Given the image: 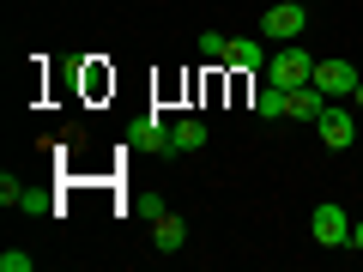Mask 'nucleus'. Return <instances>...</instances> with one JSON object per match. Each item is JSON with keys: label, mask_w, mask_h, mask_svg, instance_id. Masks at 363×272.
<instances>
[{"label": "nucleus", "mask_w": 363, "mask_h": 272, "mask_svg": "<svg viewBox=\"0 0 363 272\" xmlns=\"http://www.w3.org/2000/svg\"><path fill=\"white\" fill-rule=\"evenodd\" d=\"M224 67H267V55H260V42H242V37H230V55H224Z\"/></svg>", "instance_id": "1a4fd4ad"}, {"label": "nucleus", "mask_w": 363, "mask_h": 272, "mask_svg": "<svg viewBox=\"0 0 363 272\" xmlns=\"http://www.w3.org/2000/svg\"><path fill=\"white\" fill-rule=\"evenodd\" d=\"M351 248H357V254H363V224H351Z\"/></svg>", "instance_id": "4468645a"}, {"label": "nucleus", "mask_w": 363, "mask_h": 272, "mask_svg": "<svg viewBox=\"0 0 363 272\" xmlns=\"http://www.w3.org/2000/svg\"><path fill=\"white\" fill-rule=\"evenodd\" d=\"M315 79V61L303 49H285L279 61H267V85H279V91H297V85H309Z\"/></svg>", "instance_id": "f257e3e1"}, {"label": "nucleus", "mask_w": 363, "mask_h": 272, "mask_svg": "<svg viewBox=\"0 0 363 272\" xmlns=\"http://www.w3.org/2000/svg\"><path fill=\"white\" fill-rule=\"evenodd\" d=\"M0 272H30V254H18V248H6V254H0Z\"/></svg>", "instance_id": "ddd939ff"}, {"label": "nucleus", "mask_w": 363, "mask_h": 272, "mask_svg": "<svg viewBox=\"0 0 363 272\" xmlns=\"http://www.w3.org/2000/svg\"><path fill=\"white\" fill-rule=\"evenodd\" d=\"M285 115H297V121H321V115H327V91L315 85V79H309V85H297V91H291V109H285Z\"/></svg>", "instance_id": "423d86ee"}, {"label": "nucleus", "mask_w": 363, "mask_h": 272, "mask_svg": "<svg viewBox=\"0 0 363 272\" xmlns=\"http://www.w3.org/2000/svg\"><path fill=\"white\" fill-rule=\"evenodd\" d=\"M0 200H6V206H25V181H13V176H0Z\"/></svg>", "instance_id": "f8f14e48"}, {"label": "nucleus", "mask_w": 363, "mask_h": 272, "mask_svg": "<svg viewBox=\"0 0 363 272\" xmlns=\"http://www.w3.org/2000/svg\"><path fill=\"white\" fill-rule=\"evenodd\" d=\"M315 85H321L327 97H351V91H357V67L351 61H315Z\"/></svg>", "instance_id": "20e7f679"}, {"label": "nucleus", "mask_w": 363, "mask_h": 272, "mask_svg": "<svg viewBox=\"0 0 363 272\" xmlns=\"http://www.w3.org/2000/svg\"><path fill=\"white\" fill-rule=\"evenodd\" d=\"M351 103H357V109H363V79H357V91H351Z\"/></svg>", "instance_id": "2eb2a0df"}, {"label": "nucleus", "mask_w": 363, "mask_h": 272, "mask_svg": "<svg viewBox=\"0 0 363 272\" xmlns=\"http://www.w3.org/2000/svg\"><path fill=\"white\" fill-rule=\"evenodd\" d=\"M152 236H157V248H164V254H176V248L188 242V224H182L176 212H157V224H152Z\"/></svg>", "instance_id": "0eeeda50"}, {"label": "nucleus", "mask_w": 363, "mask_h": 272, "mask_svg": "<svg viewBox=\"0 0 363 272\" xmlns=\"http://www.w3.org/2000/svg\"><path fill=\"white\" fill-rule=\"evenodd\" d=\"M285 109H291V91H279V85H260V91H255V115L279 121Z\"/></svg>", "instance_id": "6e6552de"}, {"label": "nucleus", "mask_w": 363, "mask_h": 272, "mask_svg": "<svg viewBox=\"0 0 363 272\" xmlns=\"http://www.w3.org/2000/svg\"><path fill=\"white\" fill-rule=\"evenodd\" d=\"M315 133H321V145H333V152H345V145L357 140V121H351V109H327V115L315 121Z\"/></svg>", "instance_id": "39448f33"}, {"label": "nucleus", "mask_w": 363, "mask_h": 272, "mask_svg": "<svg viewBox=\"0 0 363 272\" xmlns=\"http://www.w3.org/2000/svg\"><path fill=\"white\" fill-rule=\"evenodd\" d=\"M200 145H206V128H200V121H182L176 128V152H200Z\"/></svg>", "instance_id": "9d476101"}, {"label": "nucleus", "mask_w": 363, "mask_h": 272, "mask_svg": "<svg viewBox=\"0 0 363 272\" xmlns=\"http://www.w3.org/2000/svg\"><path fill=\"white\" fill-rule=\"evenodd\" d=\"M200 55H206V61H224V55H230V37H224V30H206V37H200Z\"/></svg>", "instance_id": "9b49d317"}, {"label": "nucleus", "mask_w": 363, "mask_h": 272, "mask_svg": "<svg viewBox=\"0 0 363 272\" xmlns=\"http://www.w3.org/2000/svg\"><path fill=\"white\" fill-rule=\"evenodd\" d=\"M303 18H309V13H303V0H272V13L260 18V30L279 37V42H291V37L303 30Z\"/></svg>", "instance_id": "7ed1b4c3"}, {"label": "nucleus", "mask_w": 363, "mask_h": 272, "mask_svg": "<svg viewBox=\"0 0 363 272\" xmlns=\"http://www.w3.org/2000/svg\"><path fill=\"white\" fill-rule=\"evenodd\" d=\"M309 236H315L321 248H345V242H351V218H345V206H315Z\"/></svg>", "instance_id": "f03ea898"}]
</instances>
